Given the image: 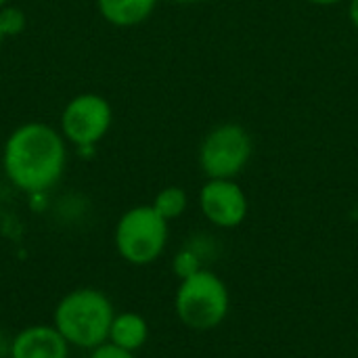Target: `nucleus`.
<instances>
[{
  "instance_id": "2eb2a0df",
  "label": "nucleus",
  "mask_w": 358,
  "mask_h": 358,
  "mask_svg": "<svg viewBox=\"0 0 358 358\" xmlns=\"http://www.w3.org/2000/svg\"><path fill=\"white\" fill-rule=\"evenodd\" d=\"M350 19L358 27V0H352V4H350Z\"/></svg>"
},
{
  "instance_id": "f257e3e1",
  "label": "nucleus",
  "mask_w": 358,
  "mask_h": 358,
  "mask_svg": "<svg viewBox=\"0 0 358 358\" xmlns=\"http://www.w3.org/2000/svg\"><path fill=\"white\" fill-rule=\"evenodd\" d=\"M63 136L46 124L17 128L4 145V172L8 180L27 195L46 193L65 170Z\"/></svg>"
},
{
  "instance_id": "f3484780",
  "label": "nucleus",
  "mask_w": 358,
  "mask_h": 358,
  "mask_svg": "<svg viewBox=\"0 0 358 358\" xmlns=\"http://www.w3.org/2000/svg\"><path fill=\"white\" fill-rule=\"evenodd\" d=\"M2 40H4V34H2V27H0V44H2Z\"/></svg>"
},
{
  "instance_id": "423d86ee",
  "label": "nucleus",
  "mask_w": 358,
  "mask_h": 358,
  "mask_svg": "<svg viewBox=\"0 0 358 358\" xmlns=\"http://www.w3.org/2000/svg\"><path fill=\"white\" fill-rule=\"evenodd\" d=\"M111 126V107L99 94H80L63 111L61 128L67 141L78 147H92Z\"/></svg>"
},
{
  "instance_id": "9b49d317",
  "label": "nucleus",
  "mask_w": 358,
  "mask_h": 358,
  "mask_svg": "<svg viewBox=\"0 0 358 358\" xmlns=\"http://www.w3.org/2000/svg\"><path fill=\"white\" fill-rule=\"evenodd\" d=\"M153 210L164 220H174L187 210V193L178 187H168L157 193V197L153 201Z\"/></svg>"
},
{
  "instance_id": "6ab92c4d",
  "label": "nucleus",
  "mask_w": 358,
  "mask_h": 358,
  "mask_svg": "<svg viewBox=\"0 0 358 358\" xmlns=\"http://www.w3.org/2000/svg\"><path fill=\"white\" fill-rule=\"evenodd\" d=\"M6 4V0H0V6H4Z\"/></svg>"
},
{
  "instance_id": "4468645a",
  "label": "nucleus",
  "mask_w": 358,
  "mask_h": 358,
  "mask_svg": "<svg viewBox=\"0 0 358 358\" xmlns=\"http://www.w3.org/2000/svg\"><path fill=\"white\" fill-rule=\"evenodd\" d=\"M88 358H134V352H128L111 342H105V344L96 346L94 350H90Z\"/></svg>"
},
{
  "instance_id": "f8f14e48",
  "label": "nucleus",
  "mask_w": 358,
  "mask_h": 358,
  "mask_svg": "<svg viewBox=\"0 0 358 358\" xmlns=\"http://www.w3.org/2000/svg\"><path fill=\"white\" fill-rule=\"evenodd\" d=\"M172 268H174V273H176V277H178L180 281L187 279V277H193L195 273L201 271L197 252H193V250H180V252L176 254V258H174Z\"/></svg>"
},
{
  "instance_id": "ddd939ff",
  "label": "nucleus",
  "mask_w": 358,
  "mask_h": 358,
  "mask_svg": "<svg viewBox=\"0 0 358 358\" xmlns=\"http://www.w3.org/2000/svg\"><path fill=\"white\" fill-rule=\"evenodd\" d=\"M0 27H2L4 38L6 36H17L25 27V15L19 8H15V6L2 8L0 10Z\"/></svg>"
},
{
  "instance_id": "20e7f679",
  "label": "nucleus",
  "mask_w": 358,
  "mask_h": 358,
  "mask_svg": "<svg viewBox=\"0 0 358 358\" xmlns=\"http://www.w3.org/2000/svg\"><path fill=\"white\" fill-rule=\"evenodd\" d=\"M117 254L134 266L155 262L168 243V220H164L153 206H138L128 210L113 233Z\"/></svg>"
},
{
  "instance_id": "0eeeda50",
  "label": "nucleus",
  "mask_w": 358,
  "mask_h": 358,
  "mask_svg": "<svg viewBox=\"0 0 358 358\" xmlns=\"http://www.w3.org/2000/svg\"><path fill=\"white\" fill-rule=\"evenodd\" d=\"M199 206L203 216L224 229H233L245 220L248 199L239 185L224 178H212L199 193Z\"/></svg>"
},
{
  "instance_id": "a211bd4d",
  "label": "nucleus",
  "mask_w": 358,
  "mask_h": 358,
  "mask_svg": "<svg viewBox=\"0 0 358 358\" xmlns=\"http://www.w3.org/2000/svg\"><path fill=\"white\" fill-rule=\"evenodd\" d=\"M176 2H197V0H176Z\"/></svg>"
},
{
  "instance_id": "1a4fd4ad",
  "label": "nucleus",
  "mask_w": 358,
  "mask_h": 358,
  "mask_svg": "<svg viewBox=\"0 0 358 358\" xmlns=\"http://www.w3.org/2000/svg\"><path fill=\"white\" fill-rule=\"evenodd\" d=\"M147 340H149V325L141 315L120 313L113 317L107 342H111L128 352H136L147 344Z\"/></svg>"
},
{
  "instance_id": "f03ea898",
  "label": "nucleus",
  "mask_w": 358,
  "mask_h": 358,
  "mask_svg": "<svg viewBox=\"0 0 358 358\" xmlns=\"http://www.w3.org/2000/svg\"><path fill=\"white\" fill-rule=\"evenodd\" d=\"M113 317V304L101 289L78 287L59 300L52 325L71 348L90 352L109 340Z\"/></svg>"
},
{
  "instance_id": "6e6552de",
  "label": "nucleus",
  "mask_w": 358,
  "mask_h": 358,
  "mask_svg": "<svg viewBox=\"0 0 358 358\" xmlns=\"http://www.w3.org/2000/svg\"><path fill=\"white\" fill-rule=\"evenodd\" d=\"M69 350L55 325H29L10 340L8 358H69Z\"/></svg>"
},
{
  "instance_id": "7ed1b4c3",
  "label": "nucleus",
  "mask_w": 358,
  "mask_h": 358,
  "mask_svg": "<svg viewBox=\"0 0 358 358\" xmlns=\"http://www.w3.org/2000/svg\"><path fill=\"white\" fill-rule=\"evenodd\" d=\"M178 319L195 331L218 327L229 313L227 285L210 271H199L180 281L174 298Z\"/></svg>"
},
{
  "instance_id": "39448f33",
  "label": "nucleus",
  "mask_w": 358,
  "mask_h": 358,
  "mask_svg": "<svg viewBox=\"0 0 358 358\" xmlns=\"http://www.w3.org/2000/svg\"><path fill=\"white\" fill-rule=\"evenodd\" d=\"M250 155L252 138L245 128L237 124H222L206 136L199 149V164L210 178L231 180L245 168Z\"/></svg>"
},
{
  "instance_id": "dca6fc26",
  "label": "nucleus",
  "mask_w": 358,
  "mask_h": 358,
  "mask_svg": "<svg viewBox=\"0 0 358 358\" xmlns=\"http://www.w3.org/2000/svg\"><path fill=\"white\" fill-rule=\"evenodd\" d=\"M310 2H315V4H336L340 0H310Z\"/></svg>"
},
{
  "instance_id": "9d476101",
  "label": "nucleus",
  "mask_w": 358,
  "mask_h": 358,
  "mask_svg": "<svg viewBox=\"0 0 358 358\" xmlns=\"http://www.w3.org/2000/svg\"><path fill=\"white\" fill-rule=\"evenodd\" d=\"M155 2L157 0H99V10L109 23L128 27L145 21L153 13Z\"/></svg>"
}]
</instances>
